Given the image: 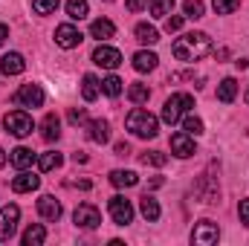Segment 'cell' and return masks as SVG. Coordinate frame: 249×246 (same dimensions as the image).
Segmentation results:
<instances>
[{"mask_svg":"<svg viewBox=\"0 0 249 246\" xmlns=\"http://www.w3.org/2000/svg\"><path fill=\"white\" fill-rule=\"evenodd\" d=\"M212 50H214V44H212V38L206 32H188L183 38H177L174 47H171V53H174L177 61H200Z\"/></svg>","mask_w":249,"mask_h":246,"instance_id":"1","label":"cell"},{"mask_svg":"<svg viewBox=\"0 0 249 246\" xmlns=\"http://www.w3.org/2000/svg\"><path fill=\"white\" fill-rule=\"evenodd\" d=\"M124 127H127L133 136H139V139H154V136L160 133V122H157V116H151V113L142 110V107H136V110L127 113Z\"/></svg>","mask_w":249,"mask_h":246,"instance_id":"2","label":"cell"},{"mask_svg":"<svg viewBox=\"0 0 249 246\" xmlns=\"http://www.w3.org/2000/svg\"><path fill=\"white\" fill-rule=\"evenodd\" d=\"M194 107V99L188 96V93H174L168 102H165V107H162V122L165 124H177L180 122V116L188 113Z\"/></svg>","mask_w":249,"mask_h":246,"instance_id":"3","label":"cell"},{"mask_svg":"<svg viewBox=\"0 0 249 246\" xmlns=\"http://www.w3.org/2000/svg\"><path fill=\"white\" fill-rule=\"evenodd\" d=\"M6 130L12 133V136H18V139H23V136H29L32 130H35V124H32V116L29 113H23V110H12V113H6Z\"/></svg>","mask_w":249,"mask_h":246,"instance_id":"4","label":"cell"},{"mask_svg":"<svg viewBox=\"0 0 249 246\" xmlns=\"http://www.w3.org/2000/svg\"><path fill=\"white\" fill-rule=\"evenodd\" d=\"M12 102H15L18 107H41V105H44V90H41V84H23V87L12 96Z\"/></svg>","mask_w":249,"mask_h":246,"instance_id":"5","label":"cell"},{"mask_svg":"<svg viewBox=\"0 0 249 246\" xmlns=\"http://www.w3.org/2000/svg\"><path fill=\"white\" fill-rule=\"evenodd\" d=\"M18 220H20V209L12 203L6 209H0V241H12L18 232Z\"/></svg>","mask_w":249,"mask_h":246,"instance_id":"6","label":"cell"},{"mask_svg":"<svg viewBox=\"0 0 249 246\" xmlns=\"http://www.w3.org/2000/svg\"><path fill=\"white\" fill-rule=\"evenodd\" d=\"M110 217L116 220V226H127V223H133V206H130V200H124L122 194H116V197H110Z\"/></svg>","mask_w":249,"mask_h":246,"instance_id":"7","label":"cell"},{"mask_svg":"<svg viewBox=\"0 0 249 246\" xmlns=\"http://www.w3.org/2000/svg\"><path fill=\"white\" fill-rule=\"evenodd\" d=\"M217 238H220V229L212 220H200L194 226V232H191V244H197V246H212V244H217Z\"/></svg>","mask_w":249,"mask_h":246,"instance_id":"8","label":"cell"},{"mask_svg":"<svg viewBox=\"0 0 249 246\" xmlns=\"http://www.w3.org/2000/svg\"><path fill=\"white\" fill-rule=\"evenodd\" d=\"M72 220H75V226H78V229H96V226L102 223V214H99V209H96V206L84 203V206H78V209L72 211Z\"/></svg>","mask_w":249,"mask_h":246,"instance_id":"9","label":"cell"},{"mask_svg":"<svg viewBox=\"0 0 249 246\" xmlns=\"http://www.w3.org/2000/svg\"><path fill=\"white\" fill-rule=\"evenodd\" d=\"M81 38H84V35H81L72 23H61V26L55 29V44H58L61 50H72V47H78Z\"/></svg>","mask_w":249,"mask_h":246,"instance_id":"10","label":"cell"},{"mask_svg":"<svg viewBox=\"0 0 249 246\" xmlns=\"http://www.w3.org/2000/svg\"><path fill=\"white\" fill-rule=\"evenodd\" d=\"M93 64H99V67H105V70H116V67L122 64V53L113 50V47H99V50L93 53Z\"/></svg>","mask_w":249,"mask_h":246,"instance_id":"11","label":"cell"},{"mask_svg":"<svg viewBox=\"0 0 249 246\" xmlns=\"http://www.w3.org/2000/svg\"><path fill=\"white\" fill-rule=\"evenodd\" d=\"M23 70H26V61L20 53H9L0 58V72H6V75H20Z\"/></svg>","mask_w":249,"mask_h":246,"instance_id":"12","label":"cell"},{"mask_svg":"<svg viewBox=\"0 0 249 246\" xmlns=\"http://www.w3.org/2000/svg\"><path fill=\"white\" fill-rule=\"evenodd\" d=\"M38 157H35V151L32 148H15L12 151V157H9V162L18 168V171H26V168H32V162H35Z\"/></svg>","mask_w":249,"mask_h":246,"instance_id":"13","label":"cell"},{"mask_svg":"<svg viewBox=\"0 0 249 246\" xmlns=\"http://www.w3.org/2000/svg\"><path fill=\"white\" fill-rule=\"evenodd\" d=\"M38 214L47 217V220H58V217H61V203H58L55 197L44 194V197L38 200Z\"/></svg>","mask_w":249,"mask_h":246,"instance_id":"14","label":"cell"},{"mask_svg":"<svg viewBox=\"0 0 249 246\" xmlns=\"http://www.w3.org/2000/svg\"><path fill=\"white\" fill-rule=\"evenodd\" d=\"M171 151H174L180 159H186V157L194 154V139H191L188 133H174V136H171Z\"/></svg>","mask_w":249,"mask_h":246,"instance_id":"15","label":"cell"},{"mask_svg":"<svg viewBox=\"0 0 249 246\" xmlns=\"http://www.w3.org/2000/svg\"><path fill=\"white\" fill-rule=\"evenodd\" d=\"M90 35H93L96 41H110V38L116 35V26H113L107 18H99V20L90 23Z\"/></svg>","mask_w":249,"mask_h":246,"instance_id":"16","label":"cell"},{"mask_svg":"<svg viewBox=\"0 0 249 246\" xmlns=\"http://www.w3.org/2000/svg\"><path fill=\"white\" fill-rule=\"evenodd\" d=\"M87 136H90V142L105 145V142L110 139V124L105 122V119H96V122L87 124Z\"/></svg>","mask_w":249,"mask_h":246,"instance_id":"17","label":"cell"},{"mask_svg":"<svg viewBox=\"0 0 249 246\" xmlns=\"http://www.w3.org/2000/svg\"><path fill=\"white\" fill-rule=\"evenodd\" d=\"M41 136H44L47 142H55V139L61 136V122H58V116H55V113H47V116H44Z\"/></svg>","mask_w":249,"mask_h":246,"instance_id":"18","label":"cell"},{"mask_svg":"<svg viewBox=\"0 0 249 246\" xmlns=\"http://www.w3.org/2000/svg\"><path fill=\"white\" fill-rule=\"evenodd\" d=\"M41 185V180L35 177V174H26V171H20L15 180H12V191H18V194H23V191H35Z\"/></svg>","mask_w":249,"mask_h":246,"instance_id":"19","label":"cell"},{"mask_svg":"<svg viewBox=\"0 0 249 246\" xmlns=\"http://www.w3.org/2000/svg\"><path fill=\"white\" fill-rule=\"evenodd\" d=\"M235 96H238V81L235 78H223L217 84V102L229 105V102H235Z\"/></svg>","mask_w":249,"mask_h":246,"instance_id":"20","label":"cell"},{"mask_svg":"<svg viewBox=\"0 0 249 246\" xmlns=\"http://www.w3.org/2000/svg\"><path fill=\"white\" fill-rule=\"evenodd\" d=\"M157 61H160V58H157L154 53L142 50V53H136V55H133V70H136V72H151V70L157 67Z\"/></svg>","mask_w":249,"mask_h":246,"instance_id":"21","label":"cell"},{"mask_svg":"<svg viewBox=\"0 0 249 246\" xmlns=\"http://www.w3.org/2000/svg\"><path fill=\"white\" fill-rule=\"evenodd\" d=\"M47 241V229L41 223H32L26 232H23V246H41Z\"/></svg>","mask_w":249,"mask_h":246,"instance_id":"22","label":"cell"},{"mask_svg":"<svg viewBox=\"0 0 249 246\" xmlns=\"http://www.w3.org/2000/svg\"><path fill=\"white\" fill-rule=\"evenodd\" d=\"M133 35H136V41H139V44H157V41H160V32H157L151 23H136Z\"/></svg>","mask_w":249,"mask_h":246,"instance_id":"23","label":"cell"},{"mask_svg":"<svg viewBox=\"0 0 249 246\" xmlns=\"http://www.w3.org/2000/svg\"><path fill=\"white\" fill-rule=\"evenodd\" d=\"M139 209H142V214H145V220H160V203L151 197V194H145L142 200H139Z\"/></svg>","mask_w":249,"mask_h":246,"instance_id":"24","label":"cell"},{"mask_svg":"<svg viewBox=\"0 0 249 246\" xmlns=\"http://www.w3.org/2000/svg\"><path fill=\"white\" fill-rule=\"evenodd\" d=\"M81 96H84V102H96L99 99V81H96V75H84L81 78Z\"/></svg>","mask_w":249,"mask_h":246,"instance_id":"25","label":"cell"},{"mask_svg":"<svg viewBox=\"0 0 249 246\" xmlns=\"http://www.w3.org/2000/svg\"><path fill=\"white\" fill-rule=\"evenodd\" d=\"M110 183L116 185V188H133V185L139 183V177L133 171H113L110 174Z\"/></svg>","mask_w":249,"mask_h":246,"instance_id":"26","label":"cell"},{"mask_svg":"<svg viewBox=\"0 0 249 246\" xmlns=\"http://www.w3.org/2000/svg\"><path fill=\"white\" fill-rule=\"evenodd\" d=\"M64 159H61V154L58 151H47V154H41L38 157V168L41 171H53V168H58Z\"/></svg>","mask_w":249,"mask_h":246,"instance_id":"27","label":"cell"},{"mask_svg":"<svg viewBox=\"0 0 249 246\" xmlns=\"http://www.w3.org/2000/svg\"><path fill=\"white\" fill-rule=\"evenodd\" d=\"M87 12H90L87 0H67V15H70L72 20H81V18H87Z\"/></svg>","mask_w":249,"mask_h":246,"instance_id":"28","label":"cell"},{"mask_svg":"<svg viewBox=\"0 0 249 246\" xmlns=\"http://www.w3.org/2000/svg\"><path fill=\"white\" fill-rule=\"evenodd\" d=\"M148 9L154 18H168L174 9V0H148Z\"/></svg>","mask_w":249,"mask_h":246,"instance_id":"29","label":"cell"},{"mask_svg":"<svg viewBox=\"0 0 249 246\" xmlns=\"http://www.w3.org/2000/svg\"><path fill=\"white\" fill-rule=\"evenodd\" d=\"M102 90H105V96L116 99V96L122 93V78H116V75H107V78L102 81Z\"/></svg>","mask_w":249,"mask_h":246,"instance_id":"30","label":"cell"},{"mask_svg":"<svg viewBox=\"0 0 249 246\" xmlns=\"http://www.w3.org/2000/svg\"><path fill=\"white\" fill-rule=\"evenodd\" d=\"M148 96H151V90H148L145 84H133V87L127 90V99H130L133 105H142V102H148Z\"/></svg>","mask_w":249,"mask_h":246,"instance_id":"31","label":"cell"},{"mask_svg":"<svg viewBox=\"0 0 249 246\" xmlns=\"http://www.w3.org/2000/svg\"><path fill=\"white\" fill-rule=\"evenodd\" d=\"M142 162H145V165H154V168H162V165L168 162V157H165L162 151H148V154H142Z\"/></svg>","mask_w":249,"mask_h":246,"instance_id":"32","label":"cell"},{"mask_svg":"<svg viewBox=\"0 0 249 246\" xmlns=\"http://www.w3.org/2000/svg\"><path fill=\"white\" fill-rule=\"evenodd\" d=\"M183 12H186V18H191V20L203 18V0H186L183 3Z\"/></svg>","mask_w":249,"mask_h":246,"instance_id":"33","label":"cell"},{"mask_svg":"<svg viewBox=\"0 0 249 246\" xmlns=\"http://www.w3.org/2000/svg\"><path fill=\"white\" fill-rule=\"evenodd\" d=\"M212 6H214L217 15H232L241 6V0H212Z\"/></svg>","mask_w":249,"mask_h":246,"instance_id":"34","label":"cell"},{"mask_svg":"<svg viewBox=\"0 0 249 246\" xmlns=\"http://www.w3.org/2000/svg\"><path fill=\"white\" fill-rule=\"evenodd\" d=\"M183 130H186L188 136H200V133H203V119L186 116V119H183Z\"/></svg>","mask_w":249,"mask_h":246,"instance_id":"35","label":"cell"},{"mask_svg":"<svg viewBox=\"0 0 249 246\" xmlns=\"http://www.w3.org/2000/svg\"><path fill=\"white\" fill-rule=\"evenodd\" d=\"M32 9H35L38 15H50V12L58 9V0H32Z\"/></svg>","mask_w":249,"mask_h":246,"instance_id":"36","label":"cell"},{"mask_svg":"<svg viewBox=\"0 0 249 246\" xmlns=\"http://www.w3.org/2000/svg\"><path fill=\"white\" fill-rule=\"evenodd\" d=\"M183 23H186V15H171V18H165V32H180Z\"/></svg>","mask_w":249,"mask_h":246,"instance_id":"37","label":"cell"},{"mask_svg":"<svg viewBox=\"0 0 249 246\" xmlns=\"http://www.w3.org/2000/svg\"><path fill=\"white\" fill-rule=\"evenodd\" d=\"M70 122L72 124H84L87 122V110H84V107H72V110H70Z\"/></svg>","mask_w":249,"mask_h":246,"instance_id":"38","label":"cell"},{"mask_svg":"<svg viewBox=\"0 0 249 246\" xmlns=\"http://www.w3.org/2000/svg\"><path fill=\"white\" fill-rule=\"evenodd\" d=\"M238 214H241V223H244V226H249V200H241Z\"/></svg>","mask_w":249,"mask_h":246,"instance_id":"39","label":"cell"},{"mask_svg":"<svg viewBox=\"0 0 249 246\" xmlns=\"http://www.w3.org/2000/svg\"><path fill=\"white\" fill-rule=\"evenodd\" d=\"M124 6H127V12H142L148 6V0H127Z\"/></svg>","mask_w":249,"mask_h":246,"instance_id":"40","label":"cell"},{"mask_svg":"<svg viewBox=\"0 0 249 246\" xmlns=\"http://www.w3.org/2000/svg\"><path fill=\"white\" fill-rule=\"evenodd\" d=\"M127 154H130V145L127 142H119L116 145V157H127Z\"/></svg>","mask_w":249,"mask_h":246,"instance_id":"41","label":"cell"},{"mask_svg":"<svg viewBox=\"0 0 249 246\" xmlns=\"http://www.w3.org/2000/svg\"><path fill=\"white\" fill-rule=\"evenodd\" d=\"M72 185H75V188H81V191H90V188H93L90 180H78V183H72Z\"/></svg>","mask_w":249,"mask_h":246,"instance_id":"42","label":"cell"},{"mask_svg":"<svg viewBox=\"0 0 249 246\" xmlns=\"http://www.w3.org/2000/svg\"><path fill=\"white\" fill-rule=\"evenodd\" d=\"M6 38H9V26H3V23H0V47L6 44Z\"/></svg>","mask_w":249,"mask_h":246,"instance_id":"43","label":"cell"},{"mask_svg":"<svg viewBox=\"0 0 249 246\" xmlns=\"http://www.w3.org/2000/svg\"><path fill=\"white\" fill-rule=\"evenodd\" d=\"M72 162H87V154H84V151H78V154H72Z\"/></svg>","mask_w":249,"mask_h":246,"instance_id":"44","label":"cell"},{"mask_svg":"<svg viewBox=\"0 0 249 246\" xmlns=\"http://www.w3.org/2000/svg\"><path fill=\"white\" fill-rule=\"evenodd\" d=\"M235 67H238V70H247L249 61H247V58H238V61H235Z\"/></svg>","mask_w":249,"mask_h":246,"instance_id":"45","label":"cell"},{"mask_svg":"<svg viewBox=\"0 0 249 246\" xmlns=\"http://www.w3.org/2000/svg\"><path fill=\"white\" fill-rule=\"evenodd\" d=\"M3 165H6V151L0 148V168H3Z\"/></svg>","mask_w":249,"mask_h":246,"instance_id":"46","label":"cell"},{"mask_svg":"<svg viewBox=\"0 0 249 246\" xmlns=\"http://www.w3.org/2000/svg\"><path fill=\"white\" fill-rule=\"evenodd\" d=\"M247 105H249V90H247Z\"/></svg>","mask_w":249,"mask_h":246,"instance_id":"47","label":"cell"},{"mask_svg":"<svg viewBox=\"0 0 249 246\" xmlns=\"http://www.w3.org/2000/svg\"><path fill=\"white\" fill-rule=\"evenodd\" d=\"M107 3H113V0H107Z\"/></svg>","mask_w":249,"mask_h":246,"instance_id":"48","label":"cell"}]
</instances>
